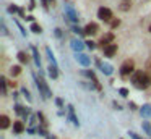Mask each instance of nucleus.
<instances>
[{
  "mask_svg": "<svg viewBox=\"0 0 151 139\" xmlns=\"http://www.w3.org/2000/svg\"><path fill=\"white\" fill-rule=\"evenodd\" d=\"M119 26H120V19L115 18V19H112V21H111V28H112V29L119 28Z\"/></svg>",
  "mask_w": 151,
  "mask_h": 139,
  "instance_id": "473e14b6",
  "label": "nucleus"
},
{
  "mask_svg": "<svg viewBox=\"0 0 151 139\" xmlns=\"http://www.w3.org/2000/svg\"><path fill=\"white\" fill-rule=\"evenodd\" d=\"M10 73H12V76H18V74L21 73V66L20 65H13V66L10 68Z\"/></svg>",
  "mask_w": 151,
  "mask_h": 139,
  "instance_id": "cd10ccee",
  "label": "nucleus"
},
{
  "mask_svg": "<svg viewBox=\"0 0 151 139\" xmlns=\"http://www.w3.org/2000/svg\"><path fill=\"white\" fill-rule=\"evenodd\" d=\"M150 32H151V26H150Z\"/></svg>",
  "mask_w": 151,
  "mask_h": 139,
  "instance_id": "3c124183",
  "label": "nucleus"
},
{
  "mask_svg": "<svg viewBox=\"0 0 151 139\" xmlns=\"http://www.w3.org/2000/svg\"><path fill=\"white\" fill-rule=\"evenodd\" d=\"M70 47H72L76 53H83V48L86 47V44L83 41H80V39H72V41H70Z\"/></svg>",
  "mask_w": 151,
  "mask_h": 139,
  "instance_id": "1a4fd4ad",
  "label": "nucleus"
},
{
  "mask_svg": "<svg viewBox=\"0 0 151 139\" xmlns=\"http://www.w3.org/2000/svg\"><path fill=\"white\" fill-rule=\"evenodd\" d=\"M85 44H86V47H88L89 50H94V48L98 47V44H96V42H93V41H86Z\"/></svg>",
  "mask_w": 151,
  "mask_h": 139,
  "instance_id": "2f4dec72",
  "label": "nucleus"
},
{
  "mask_svg": "<svg viewBox=\"0 0 151 139\" xmlns=\"http://www.w3.org/2000/svg\"><path fill=\"white\" fill-rule=\"evenodd\" d=\"M47 139H57V138H55V136H49Z\"/></svg>",
  "mask_w": 151,
  "mask_h": 139,
  "instance_id": "8fccbe9b",
  "label": "nucleus"
},
{
  "mask_svg": "<svg viewBox=\"0 0 151 139\" xmlns=\"http://www.w3.org/2000/svg\"><path fill=\"white\" fill-rule=\"evenodd\" d=\"M141 128H143V131L146 133L148 136H151V123L150 121H143L141 123Z\"/></svg>",
  "mask_w": 151,
  "mask_h": 139,
  "instance_id": "bb28decb",
  "label": "nucleus"
},
{
  "mask_svg": "<svg viewBox=\"0 0 151 139\" xmlns=\"http://www.w3.org/2000/svg\"><path fill=\"white\" fill-rule=\"evenodd\" d=\"M67 112H68V120L73 123V126H80V121H78V118H76V115H75V107L68 105L67 107Z\"/></svg>",
  "mask_w": 151,
  "mask_h": 139,
  "instance_id": "ddd939ff",
  "label": "nucleus"
},
{
  "mask_svg": "<svg viewBox=\"0 0 151 139\" xmlns=\"http://www.w3.org/2000/svg\"><path fill=\"white\" fill-rule=\"evenodd\" d=\"M83 29H85L86 36H94V34H98V31H99V24L98 23H88Z\"/></svg>",
  "mask_w": 151,
  "mask_h": 139,
  "instance_id": "9d476101",
  "label": "nucleus"
},
{
  "mask_svg": "<svg viewBox=\"0 0 151 139\" xmlns=\"http://www.w3.org/2000/svg\"><path fill=\"white\" fill-rule=\"evenodd\" d=\"M119 73H120L122 78H128L130 74L133 76V73H135V61H133V60H125L124 63L120 65V70H119Z\"/></svg>",
  "mask_w": 151,
  "mask_h": 139,
  "instance_id": "7ed1b4c3",
  "label": "nucleus"
},
{
  "mask_svg": "<svg viewBox=\"0 0 151 139\" xmlns=\"http://www.w3.org/2000/svg\"><path fill=\"white\" fill-rule=\"evenodd\" d=\"M99 70H101V73L106 74V76H111V74L114 73V68H112V65H109V63H102Z\"/></svg>",
  "mask_w": 151,
  "mask_h": 139,
  "instance_id": "f3484780",
  "label": "nucleus"
},
{
  "mask_svg": "<svg viewBox=\"0 0 151 139\" xmlns=\"http://www.w3.org/2000/svg\"><path fill=\"white\" fill-rule=\"evenodd\" d=\"M132 83L137 89L145 91L151 86V76L148 73H143V71H135L133 76H132Z\"/></svg>",
  "mask_w": 151,
  "mask_h": 139,
  "instance_id": "f257e3e1",
  "label": "nucleus"
},
{
  "mask_svg": "<svg viewBox=\"0 0 151 139\" xmlns=\"http://www.w3.org/2000/svg\"><path fill=\"white\" fill-rule=\"evenodd\" d=\"M81 73L85 74V76H88L89 79L93 81V84H94L96 89H98V91H102V86H101V83H99V79L96 78V73H94V71H93V70H81Z\"/></svg>",
  "mask_w": 151,
  "mask_h": 139,
  "instance_id": "6e6552de",
  "label": "nucleus"
},
{
  "mask_svg": "<svg viewBox=\"0 0 151 139\" xmlns=\"http://www.w3.org/2000/svg\"><path fill=\"white\" fill-rule=\"evenodd\" d=\"M0 28H2V34H4V36H8V34H10V32H8V29H7V26H5V23H4V21L0 23Z\"/></svg>",
  "mask_w": 151,
  "mask_h": 139,
  "instance_id": "f704fd0d",
  "label": "nucleus"
},
{
  "mask_svg": "<svg viewBox=\"0 0 151 139\" xmlns=\"http://www.w3.org/2000/svg\"><path fill=\"white\" fill-rule=\"evenodd\" d=\"M76 60H78V63L81 65V66H85V68L91 65V58H89L86 53H76Z\"/></svg>",
  "mask_w": 151,
  "mask_h": 139,
  "instance_id": "4468645a",
  "label": "nucleus"
},
{
  "mask_svg": "<svg viewBox=\"0 0 151 139\" xmlns=\"http://www.w3.org/2000/svg\"><path fill=\"white\" fill-rule=\"evenodd\" d=\"M130 8H132V2H130V0H122L120 5H119V10H122V11H128Z\"/></svg>",
  "mask_w": 151,
  "mask_h": 139,
  "instance_id": "b1692460",
  "label": "nucleus"
},
{
  "mask_svg": "<svg viewBox=\"0 0 151 139\" xmlns=\"http://www.w3.org/2000/svg\"><path fill=\"white\" fill-rule=\"evenodd\" d=\"M46 53H47V57H49V60H50V65L57 66V60H55V57H54V53H52V50H50V47H46Z\"/></svg>",
  "mask_w": 151,
  "mask_h": 139,
  "instance_id": "393cba45",
  "label": "nucleus"
},
{
  "mask_svg": "<svg viewBox=\"0 0 151 139\" xmlns=\"http://www.w3.org/2000/svg\"><path fill=\"white\" fill-rule=\"evenodd\" d=\"M17 58H18V61H20L21 65H28V61H29L28 53H26V52H23V50H20V52L17 53Z\"/></svg>",
  "mask_w": 151,
  "mask_h": 139,
  "instance_id": "a211bd4d",
  "label": "nucleus"
},
{
  "mask_svg": "<svg viewBox=\"0 0 151 139\" xmlns=\"http://www.w3.org/2000/svg\"><path fill=\"white\" fill-rule=\"evenodd\" d=\"M36 115H37V120H39V125L44 126V128H47V126H49V121H47V118L44 116V113L42 112H37Z\"/></svg>",
  "mask_w": 151,
  "mask_h": 139,
  "instance_id": "4be33fe9",
  "label": "nucleus"
},
{
  "mask_svg": "<svg viewBox=\"0 0 151 139\" xmlns=\"http://www.w3.org/2000/svg\"><path fill=\"white\" fill-rule=\"evenodd\" d=\"M140 113L143 118H151V103H145L140 107Z\"/></svg>",
  "mask_w": 151,
  "mask_h": 139,
  "instance_id": "dca6fc26",
  "label": "nucleus"
},
{
  "mask_svg": "<svg viewBox=\"0 0 151 139\" xmlns=\"http://www.w3.org/2000/svg\"><path fill=\"white\" fill-rule=\"evenodd\" d=\"M49 2H50V5H52V6L55 5V0H49Z\"/></svg>",
  "mask_w": 151,
  "mask_h": 139,
  "instance_id": "09e8293b",
  "label": "nucleus"
},
{
  "mask_svg": "<svg viewBox=\"0 0 151 139\" xmlns=\"http://www.w3.org/2000/svg\"><path fill=\"white\" fill-rule=\"evenodd\" d=\"M29 31H31V32H34V34H41V32H42V26H41L39 23H31Z\"/></svg>",
  "mask_w": 151,
  "mask_h": 139,
  "instance_id": "5701e85b",
  "label": "nucleus"
},
{
  "mask_svg": "<svg viewBox=\"0 0 151 139\" xmlns=\"http://www.w3.org/2000/svg\"><path fill=\"white\" fill-rule=\"evenodd\" d=\"M33 78H34V81H36V86H37V89H39L42 99L46 100V99H49V97H52V92H50L49 84L46 83V79H44L42 76H37L36 73H33Z\"/></svg>",
  "mask_w": 151,
  "mask_h": 139,
  "instance_id": "f03ea898",
  "label": "nucleus"
},
{
  "mask_svg": "<svg viewBox=\"0 0 151 139\" xmlns=\"http://www.w3.org/2000/svg\"><path fill=\"white\" fill-rule=\"evenodd\" d=\"M10 126V118L7 115H0V129H7Z\"/></svg>",
  "mask_w": 151,
  "mask_h": 139,
  "instance_id": "aec40b11",
  "label": "nucleus"
},
{
  "mask_svg": "<svg viewBox=\"0 0 151 139\" xmlns=\"http://www.w3.org/2000/svg\"><path fill=\"white\" fill-rule=\"evenodd\" d=\"M8 86H10V87H17V83H13V81H8Z\"/></svg>",
  "mask_w": 151,
  "mask_h": 139,
  "instance_id": "49530a36",
  "label": "nucleus"
},
{
  "mask_svg": "<svg viewBox=\"0 0 151 139\" xmlns=\"http://www.w3.org/2000/svg\"><path fill=\"white\" fill-rule=\"evenodd\" d=\"M119 94H120L122 97H127L128 96V89L127 87H120V89H119Z\"/></svg>",
  "mask_w": 151,
  "mask_h": 139,
  "instance_id": "c9c22d12",
  "label": "nucleus"
},
{
  "mask_svg": "<svg viewBox=\"0 0 151 139\" xmlns=\"http://www.w3.org/2000/svg\"><path fill=\"white\" fill-rule=\"evenodd\" d=\"M102 53H104L106 58H114V55L117 53V44H111L109 47H106L102 50Z\"/></svg>",
  "mask_w": 151,
  "mask_h": 139,
  "instance_id": "f8f14e48",
  "label": "nucleus"
},
{
  "mask_svg": "<svg viewBox=\"0 0 151 139\" xmlns=\"http://www.w3.org/2000/svg\"><path fill=\"white\" fill-rule=\"evenodd\" d=\"M7 87H8V81L5 76H0V89H2V96H7Z\"/></svg>",
  "mask_w": 151,
  "mask_h": 139,
  "instance_id": "412c9836",
  "label": "nucleus"
},
{
  "mask_svg": "<svg viewBox=\"0 0 151 139\" xmlns=\"http://www.w3.org/2000/svg\"><path fill=\"white\" fill-rule=\"evenodd\" d=\"M13 21H15V24H17V26H18V29H20V32H21V36H24V37H26V36H28V31H26V29H24V28H23V26H21V23H20V21H18V19H17V18H13Z\"/></svg>",
  "mask_w": 151,
  "mask_h": 139,
  "instance_id": "c85d7f7f",
  "label": "nucleus"
},
{
  "mask_svg": "<svg viewBox=\"0 0 151 139\" xmlns=\"http://www.w3.org/2000/svg\"><path fill=\"white\" fill-rule=\"evenodd\" d=\"M65 18L70 19L72 23H78V13H76V10L73 8V5H70V3H65Z\"/></svg>",
  "mask_w": 151,
  "mask_h": 139,
  "instance_id": "423d86ee",
  "label": "nucleus"
},
{
  "mask_svg": "<svg viewBox=\"0 0 151 139\" xmlns=\"http://www.w3.org/2000/svg\"><path fill=\"white\" fill-rule=\"evenodd\" d=\"M72 31L75 32V34H78V36H86L85 34V29H81L80 26H76V24H72Z\"/></svg>",
  "mask_w": 151,
  "mask_h": 139,
  "instance_id": "c756f323",
  "label": "nucleus"
},
{
  "mask_svg": "<svg viewBox=\"0 0 151 139\" xmlns=\"http://www.w3.org/2000/svg\"><path fill=\"white\" fill-rule=\"evenodd\" d=\"M28 8H29V10H34V8H36V0H29V5H28Z\"/></svg>",
  "mask_w": 151,
  "mask_h": 139,
  "instance_id": "ea45409f",
  "label": "nucleus"
},
{
  "mask_svg": "<svg viewBox=\"0 0 151 139\" xmlns=\"http://www.w3.org/2000/svg\"><path fill=\"white\" fill-rule=\"evenodd\" d=\"M20 94H21V92H13V99H15V100H18V97H20Z\"/></svg>",
  "mask_w": 151,
  "mask_h": 139,
  "instance_id": "a18cd8bd",
  "label": "nucleus"
},
{
  "mask_svg": "<svg viewBox=\"0 0 151 139\" xmlns=\"http://www.w3.org/2000/svg\"><path fill=\"white\" fill-rule=\"evenodd\" d=\"M20 92H21V96H23L24 99L28 100V102H33V96H31V92L26 89V87H21V91H20Z\"/></svg>",
  "mask_w": 151,
  "mask_h": 139,
  "instance_id": "a878e982",
  "label": "nucleus"
},
{
  "mask_svg": "<svg viewBox=\"0 0 151 139\" xmlns=\"http://www.w3.org/2000/svg\"><path fill=\"white\" fill-rule=\"evenodd\" d=\"M55 105L59 107V108H63V105H65V102H63V99H60V97H57V99H55Z\"/></svg>",
  "mask_w": 151,
  "mask_h": 139,
  "instance_id": "72a5a7b5",
  "label": "nucleus"
},
{
  "mask_svg": "<svg viewBox=\"0 0 151 139\" xmlns=\"http://www.w3.org/2000/svg\"><path fill=\"white\" fill-rule=\"evenodd\" d=\"M26 133H28V134H34V133H37V131H36V128H31V126H28V128H26Z\"/></svg>",
  "mask_w": 151,
  "mask_h": 139,
  "instance_id": "a19ab883",
  "label": "nucleus"
},
{
  "mask_svg": "<svg viewBox=\"0 0 151 139\" xmlns=\"http://www.w3.org/2000/svg\"><path fill=\"white\" fill-rule=\"evenodd\" d=\"M26 21H31V23H36V21H34V16H33V15H28Z\"/></svg>",
  "mask_w": 151,
  "mask_h": 139,
  "instance_id": "c03bdc74",
  "label": "nucleus"
},
{
  "mask_svg": "<svg viewBox=\"0 0 151 139\" xmlns=\"http://www.w3.org/2000/svg\"><path fill=\"white\" fill-rule=\"evenodd\" d=\"M47 74H49L52 79H57V78H59V68L54 66V65H50V66L47 68Z\"/></svg>",
  "mask_w": 151,
  "mask_h": 139,
  "instance_id": "6ab92c4d",
  "label": "nucleus"
},
{
  "mask_svg": "<svg viewBox=\"0 0 151 139\" xmlns=\"http://www.w3.org/2000/svg\"><path fill=\"white\" fill-rule=\"evenodd\" d=\"M7 11L10 13V15H15V13H18V11H20V8H18L17 5H10V6L7 8Z\"/></svg>",
  "mask_w": 151,
  "mask_h": 139,
  "instance_id": "7c9ffc66",
  "label": "nucleus"
},
{
  "mask_svg": "<svg viewBox=\"0 0 151 139\" xmlns=\"http://www.w3.org/2000/svg\"><path fill=\"white\" fill-rule=\"evenodd\" d=\"M18 15H20V18H21V19H24V21H26V18H28V16H26V11H24L23 8H20V11H18Z\"/></svg>",
  "mask_w": 151,
  "mask_h": 139,
  "instance_id": "e433bc0d",
  "label": "nucleus"
},
{
  "mask_svg": "<svg viewBox=\"0 0 151 139\" xmlns=\"http://www.w3.org/2000/svg\"><path fill=\"white\" fill-rule=\"evenodd\" d=\"M148 70H150V71H151V60H150V61H148Z\"/></svg>",
  "mask_w": 151,
  "mask_h": 139,
  "instance_id": "de8ad7c7",
  "label": "nucleus"
},
{
  "mask_svg": "<svg viewBox=\"0 0 151 139\" xmlns=\"http://www.w3.org/2000/svg\"><path fill=\"white\" fill-rule=\"evenodd\" d=\"M112 105H114V108H115V110H122V105H120V103H117L115 100L112 102Z\"/></svg>",
  "mask_w": 151,
  "mask_h": 139,
  "instance_id": "37998d69",
  "label": "nucleus"
},
{
  "mask_svg": "<svg viewBox=\"0 0 151 139\" xmlns=\"http://www.w3.org/2000/svg\"><path fill=\"white\" fill-rule=\"evenodd\" d=\"M54 34H55V37H62V29L55 28V29H54Z\"/></svg>",
  "mask_w": 151,
  "mask_h": 139,
  "instance_id": "58836bf2",
  "label": "nucleus"
},
{
  "mask_svg": "<svg viewBox=\"0 0 151 139\" xmlns=\"http://www.w3.org/2000/svg\"><path fill=\"white\" fill-rule=\"evenodd\" d=\"M128 108H130V110H137L138 107H137V103H135V102H130V103H128Z\"/></svg>",
  "mask_w": 151,
  "mask_h": 139,
  "instance_id": "79ce46f5",
  "label": "nucleus"
},
{
  "mask_svg": "<svg viewBox=\"0 0 151 139\" xmlns=\"http://www.w3.org/2000/svg\"><path fill=\"white\" fill-rule=\"evenodd\" d=\"M24 131H26V126H24L23 121H20V120L13 121V134H21Z\"/></svg>",
  "mask_w": 151,
  "mask_h": 139,
  "instance_id": "2eb2a0df",
  "label": "nucleus"
},
{
  "mask_svg": "<svg viewBox=\"0 0 151 139\" xmlns=\"http://www.w3.org/2000/svg\"><path fill=\"white\" fill-rule=\"evenodd\" d=\"M41 3H42V8L47 11V10H49V5H50V2H49V0H41Z\"/></svg>",
  "mask_w": 151,
  "mask_h": 139,
  "instance_id": "4c0bfd02",
  "label": "nucleus"
},
{
  "mask_svg": "<svg viewBox=\"0 0 151 139\" xmlns=\"http://www.w3.org/2000/svg\"><path fill=\"white\" fill-rule=\"evenodd\" d=\"M15 113H17V115H21L23 120H29L31 115H33L29 107H24V105H21V103H18V102L15 103Z\"/></svg>",
  "mask_w": 151,
  "mask_h": 139,
  "instance_id": "39448f33",
  "label": "nucleus"
},
{
  "mask_svg": "<svg viewBox=\"0 0 151 139\" xmlns=\"http://www.w3.org/2000/svg\"><path fill=\"white\" fill-rule=\"evenodd\" d=\"M31 52H33V57H34V63H36V66L39 68V74L42 76V63H41V55H39V52H37V48L34 47V45H31Z\"/></svg>",
  "mask_w": 151,
  "mask_h": 139,
  "instance_id": "9b49d317",
  "label": "nucleus"
},
{
  "mask_svg": "<svg viewBox=\"0 0 151 139\" xmlns=\"http://www.w3.org/2000/svg\"><path fill=\"white\" fill-rule=\"evenodd\" d=\"M111 44H114V34H112V32H106V34L102 36L101 39H99L98 47L104 50V48H106V47H109Z\"/></svg>",
  "mask_w": 151,
  "mask_h": 139,
  "instance_id": "0eeeda50",
  "label": "nucleus"
},
{
  "mask_svg": "<svg viewBox=\"0 0 151 139\" xmlns=\"http://www.w3.org/2000/svg\"><path fill=\"white\" fill-rule=\"evenodd\" d=\"M98 18L104 23H111L114 19V15H112V10L107 8V6H101L98 10Z\"/></svg>",
  "mask_w": 151,
  "mask_h": 139,
  "instance_id": "20e7f679",
  "label": "nucleus"
}]
</instances>
